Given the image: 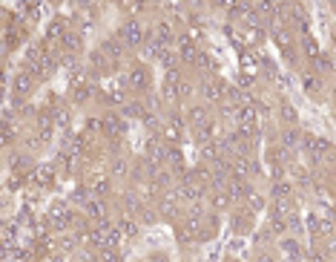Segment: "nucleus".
Returning <instances> with one entry per match:
<instances>
[{
    "instance_id": "nucleus-7",
    "label": "nucleus",
    "mask_w": 336,
    "mask_h": 262,
    "mask_svg": "<svg viewBox=\"0 0 336 262\" xmlns=\"http://www.w3.org/2000/svg\"><path fill=\"white\" fill-rule=\"evenodd\" d=\"M176 52L181 55L184 61H195V55H198V49H195V43L187 37V35H181L178 37V46H176Z\"/></svg>"
},
{
    "instance_id": "nucleus-44",
    "label": "nucleus",
    "mask_w": 336,
    "mask_h": 262,
    "mask_svg": "<svg viewBox=\"0 0 336 262\" xmlns=\"http://www.w3.org/2000/svg\"><path fill=\"white\" fill-rule=\"evenodd\" d=\"M319 228H322V233H334V222L325 219V222H319Z\"/></svg>"
},
{
    "instance_id": "nucleus-15",
    "label": "nucleus",
    "mask_w": 336,
    "mask_h": 262,
    "mask_svg": "<svg viewBox=\"0 0 336 262\" xmlns=\"http://www.w3.org/2000/svg\"><path fill=\"white\" fill-rule=\"evenodd\" d=\"M242 66H245L247 75H253V72H256V66H259V55H256V52H250V49H242Z\"/></svg>"
},
{
    "instance_id": "nucleus-19",
    "label": "nucleus",
    "mask_w": 336,
    "mask_h": 262,
    "mask_svg": "<svg viewBox=\"0 0 336 262\" xmlns=\"http://www.w3.org/2000/svg\"><path fill=\"white\" fill-rule=\"evenodd\" d=\"M153 37H158L164 46L173 40V29H170V23H155V29H153Z\"/></svg>"
},
{
    "instance_id": "nucleus-16",
    "label": "nucleus",
    "mask_w": 336,
    "mask_h": 262,
    "mask_svg": "<svg viewBox=\"0 0 336 262\" xmlns=\"http://www.w3.org/2000/svg\"><path fill=\"white\" fill-rule=\"evenodd\" d=\"M89 61H92V66H95V69H101V72H106V69H109V55H106L104 49H95V52L89 55Z\"/></svg>"
},
{
    "instance_id": "nucleus-23",
    "label": "nucleus",
    "mask_w": 336,
    "mask_h": 262,
    "mask_svg": "<svg viewBox=\"0 0 336 262\" xmlns=\"http://www.w3.org/2000/svg\"><path fill=\"white\" fill-rule=\"evenodd\" d=\"M46 55V49L40 46V43H32L29 49H26V58H29V64H40V58Z\"/></svg>"
},
{
    "instance_id": "nucleus-28",
    "label": "nucleus",
    "mask_w": 336,
    "mask_h": 262,
    "mask_svg": "<svg viewBox=\"0 0 336 262\" xmlns=\"http://www.w3.org/2000/svg\"><path fill=\"white\" fill-rule=\"evenodd\" d=\"M63 32H66V20H52V26H49L46 37H49V40H55V37H61Z\"/></svg>"
},
{
    "instance_id": "nucleus-43",
    "label": "nucleus",
    "mask_w": 336,
    "mask_h": 262,
    "mask_svg": "<svg viewBox=\"0 0 336 262\" xmlns=\"http://www.w3.org/2000/svg\"><path fill=\"white\" fill-rule=\"evenodd\" d=\"M170 179H173L170 173H158V179H155V182H158V187H167V185H170Z\"/></svg>"
},
{
    "instance_id": "nucleus-4",
    "label": "nucleus",
    "mask_w": 336,
    "mask_h": 262,
    "mask_svg": "<svg viewBox=\"0 0 336 262\" xmlns=\"http://www.w3.org/2000/svg\"><path fill=\"white\" fill-rule=\"evenodd\" d=\"M101 130L106 132L109 138H118V135H124L126 132V124L121 121V115H104V121H101Z\"/></svg>"
},
{
    "instance_id": "nucleus-32",
    "label": "nucleus",
    "mask_w": 336,
    "mask_h": 262,
    "mask_svg": "<svg viewBox=\"0 0 336 262\" xmlns=\"http://www.w3.org/2000/svg\"><path fill=\"white\" fill-rule=\"evenodd\" d=\"M124 115H126V118H141V115H144V107H141V104H126V107H124Z\"/></svg>"
},
{
    "instance_id": "nucleus-33",
    "label": "nucleus",
    "mask_w": 336,
    "mask_h": 262,
    "mask_svg": "<svg viewBox=\"0 0 336 262\" xmlns=\"http://www.w3.org/2000/svg\"><path fill=\"white\" fill-rule=\"evenodd\" d=\"M273 196L276 199H287L290 196V185H287V182H276L273 185Z\"/></svg>"
},
{
    "instance_id": "nucleus-27",
    "label": "nucleus",
    "mask_w": 336,
    "mask_h": 262,
    "mask_svg": "<svg viewBox=\"0 0 336 262\" xmlns=\"http://www.w3.org/2000/svg\"><path fill=\"white\" fill-rule=\"evenodd\" d=\"M282 147H284V150L299 147V132H296V130H287L284 135H282Z\"/></svg>"
},
{
    "instance_id": "nucleus-18",
    "label": "nucleus",
    "mask_w": 336,
    "mask_h": 262,
    "mask_svg": "<svg viewBox=\"0 0 336 262\" xmlns=\"http://www.w3.org/2000/svg\"><path fill=\"white\" fill-rule=\"evenodd\" d=\"M164 150H167V147H164L158 138H153V141L147 144V156H150L153 162H164Z\"/></svg>"
},
{
    "instance_id": "nucleus-10",
    "label": "nucleus",
    "mask_w": 336,
    "mask_h": 262,
    "mask_svg": "<svg viewBox=\"0 0 336 262\" xmlns=\"http://www.w3.org/2000/svg\"><path fill=\"white\" fill-rule=\"evenodd\" d=\"M273 40L282 52H290V43H293V40H290V32H287L284 26H279V23L273 26Z\"/></svg>"
},
{
    "instance_id": "nucleus-38",
    "label": "nucleus",
    "mask_w": 336,
    "mask_h": 262,
    "mask_svg": "<svg viewBox=\"0 0 336 262\" xmlns=\"http://www.w3.org/2000/svg\"><path fill=\"white\" fill-rule=\"evenodd\" d=\"M121 233L135 236V233H138V225H135V222H129V219H124V222H121Z\"/></svg>"
},
{
    "instance_id": "nucleus-9",
    "label": "nucleus",
    "mask_w": 336,
    "mask_h": 262,
    "mask_svg": "<svg viewBox=\"0 0 336 262\" xmlns=\"http://www.w3.org/2000/svg\"><path fill=\"white\" fill-rule=\"evenodd\" d=\"M256 18H259V20H273L276 18V0H259V3H256Z\"/></svg>"
},
{
    "instance_id": "nucleus-24",
    "label": "nucleus",
    "mask_w": 336,
    "mask_h": 262,
    "mask_svg": "<svg viewBox=\"0 0 336 262\" xmlns=\"http://www.w3.org/2000/svg\"><path fill=\"white\" fill-rule=\"evenodd\" d=\"M198 147H201V156H204V159L218 162V147L213 144V138H210V141H204V144H198Z\"/></svg>"
},
{
    "instance_id": "nucleus-5",
    "label": "nucleus",
    "mask_w": 336,
    "mask_h": 262,
    "mask_svg": "<svg viewBox=\"0 0 336 262\" xmlns=\"http://www.w3.org/2000/svg\"><path fill=\"white\" fill-rule=\"evenodd\" d=\"M32 87H35V78H32V72H18V75H15V81H12L15 98H23V95H29Z\"/></svg>"
},
{
    "instance_id": "nucleus-29",
    "label": "nucleus",
    "mask_w": 336,
    "mask_h": 262,
    "mask_svg": "<svg viewBox=\"0 0 336 262\" xmlns=\"http://www.w3.org/2000/svg\"><path fill=\"white\" fill-rule=\"evenodd\" d=\"M164 159H167V164H173V167H178L181 170V150H164Z\"/></svg>"
},
{
    "instance_id": "nucleus-40",
    "label": "nucleus",
    "mask_w": 336,
    "mask_h": 262,
    "mask_svg": "<svg viewBox=\"0 0 336 262\" xmlns=\"http://www.w3.org/2000/svg\"><path fill=\"white\" fill-rule=\"evenodd\" d=\"M161 210H164L167 216H170V213H176V199H173V196H167L164 202H161Z\"/></svg>"
},
{
    "instance_id": "nucleus-45",
    "label": "nucleus",
    "mask_w": 336,
    "mask_h": 262,
    "mask_svg": "<svg viewBox=\"0 0 336 262\" xmlns=\"http://www.w3.org/2000/svg\"><path fill=\"white\" fill-rule=\"evenodd\" d=\"M87 130H89V132H101V121H95V118L87 121Z\"/></svg>"
},
{
    "instance_id": "nucleus-21",
    "label": "nucleus",
    "mask_w": 336,
    "mask_h": 262,
    "mask_svg": "<svg viewBox=\"0 0 336 262\" xmlns=\"http://www.w3.org/2000/svg\"><path fill=\"white\" fill-rule=\"evenodd\" d=\"M302 46H305V55L310 58V61L319 55V43H316V40H313V37H310L307 32H305V37H302Z\"/></svg>"
},
{
    "instance_id": "nucleus-36",
    "label": "nucleus",
    "mask_w": 336,
    "mask_h": 262,
    "mask_svg": "<svg viewBox=\"0 0 336 262\" xmlns=\"http://www.w3.org/2000/svg\"><path fill=\"white\" fill-rule=\"evenodd\" d=\"M247 173H250V164L247 162H236L233 164V176H236V179H245Z\"/></svg>"
},
{
    "instance_id": "nucleus-3",
    "label": "nucleus",
    "mask_w": 336,
    "mask_h": 262,
    "mask_svg": "<svg viewBox=\"0 0 336 262\" xmlns=\"http://www.w3.org/2000/svg\"><path fill=\"white\" fill-rule=\"evenodd\" d=\"M49 222L55 225L58 230L69 228V222H72V213H69V207L63 205V202H55L52 207H49Z\"/></svg>"
},
{
    "instance_id": "nucleus-20",
    "label": "nucleus",
    "mask_w": 336,
    "mask_h": 262,
    "mask_svg": "<svg viewBox=\"0 0 336 262\" xmlns=\"http://www.w3.org/2000/svg\"><path fill=\"white\" fill-rule=\"evenodd\" d=\"M121 46H124L121 40H118V37H112V40H104V46H101V49H104L109 58H118V55H121Z\"/></svg>"
},
{
    "instance_id": "nucleus-25",
    "label": "nucleus",
    "mask_w": 336,
    "mask_h": 262,
    "mask_svg": "<svg viewBox=\"0 0 336 262\" xmlns=\"http://www.w3.org/2000/svg\"><path fill=\"white\" fill-rule=\"evenodd\" d=\"M282 251H284L287 257H293V260L302 257V248H299V242H293V239H284V242H282Z\"/></svg>"
},
{
    "instance_id": "nucleus-8",
    "label": "nucleus",
    "mask_w": 336,
    "mask_h": 262,
    "mask_svg": "<svg viewBox=\"0 0 336 262\" xmlns=\"http://www.w3.org/2000/svg\"><path fill=\"white\" fill-rule=\"evenodd\" d=\"M236 118H239V127H242V132H250L253 127H256V112H253L250 107H242V110L236 112Z\"/></svg>"
},
{
    "instance_id": "nucleus-13",
    "label": "nucleus",
    "mask_w": 336,
    "mask_h": 262,
    "mask_svg": "<svg viewBox=\"0 0 336 262\" xmlns=\"http://www.w3.org/2000/svg\"><path fill=\"white\" fill-rule=\"evenodd\" d=\"M109 187H112V185H109V179H106V176H92L89 190L95 193V196H106V193H109Z\"/></svg>"
},
{
    "instance_id": "nucleus-30",
    "label": "nucleus",
    "mask_w": 336,
    "mask_h": 262,
    "mask_svg": "<svg viewBox=\"0 0 336 262\" xmlns=\"http://www.w3.org/2000/svg\"><path fill=\"white\" fill-rule=\"evenodd\" d=\"M193 64H198V66H201V69H215V61H213V58H210V55H207V52H198Z\"/></svg>"
},
{
    "instance_id": "nucleus-17",
    "label": "nucleus",
    "mask_w": 336,
    "mask_h": 262,
    "mask_svg": "<svg viewBox=\"0 0 336 262\" xmlns=\"http://www.w3.org/2000/svg\"><path fill=\"white\" fill-rule=\"evenodd\" d=\"M84 207H87V216H89V219H104V213H106L101 199H92V202H87Z\"/></svg>"
},
{
    "instance_id": "nucleus-42",
    "label": "nucleus",
    "mask_w": 336,
    "mask_h": 262,
    "mask_svg": "<svg viewBox=\"0 0 336 262\" xmlns=\"http://www.w3.org/2000/svg\"><path fill=\"white\" fill-rule=\"evenodd\" d=\"M282 118H284V121H296V110L284 107V110H282Z\"/></svg>"
},
{
    "instance_id": "nucleus-41",
    "label": "nucleus",
    "mask_w": 336,
    "mask_h": 262,
    "mask_svg": "<svg viewBox=\"0 0 336 262\" xmlns=\"http://www.w3.org/2000/svg\"><path fill=\"white\" fill-rule=\"evenodd\" d=\"M305 90L310 93V95H313V93L319 90V81H313V78H305Z\"/></svg>"
},
{
    "instance_id": "nucleus-26",
    "label": "nucleus",
    "mask_w": 336,
    "mask_h": 262,
    "mask_svg": "<svg viewBox=\"0 0 336 262\" xmlns=\"http://www.w3.org/2000/svg\"><path fill=\"white\" fill-rule=\"evenodd\" d=\"M313 64H316V69H319V72H331V69H334V61H331V55H322V52L313 58Z\"/></svg>"
},
{
    "instance_id": "nucleus-34",
    "label": "nucleus",
    "mask_w": 336,
    "mask_h": 262,
    "mask_svg": "<svg viewBox=\"0 0 336 262\" xmlns=\"http://www.w3.org/2000/svg\"><path fill=\"white\" fill-rule=\"evenodd\" d=\"M193 124H195V130H198V127H204V124H207V112L195 107V110H193Z\"/></svg>"
},
{
    "instance_id": "nucleus-1",
    "label": "nucleus",
    "mask_w": 336,
    "mask_h": 262,
    "mask_svg": "<svg viewBox=\"0 0 336 262\" xmlns=\"http://www.w3.org/2000/svg\"><path fill=\"white\" fill-rule=\"evenodd\" d=\"M118 40H121L124 46H141V40H144L141 23H135V20H126V23L121 26V32H118Z\"/></svg>"
},
{
    "instance_id": "nucleus-6",
    "label": "nucleus",
    "mask_w": 336,
    "mask_h": 262,
    "mask_svg": "<svg viewBox=\"0 0 336 262\" xmlns=\"http://www.w3.org/2000/svg\"><path fill=\"white\" fill-rule=\"evenodd\" d=\"M126 84L132 87V93H141V90H147V87H150V72H147L144 66H135V69L129 72Z\"/></svg>"
},
{
    "instance_id": "nucleus-14",
    "label": "nucleus",
    "mask_w": 336,
    "mask_h": 262,
    "mask_svg": "<svg viewBox=\"0 0 336 262\" xmlns=\"http://www.w3.org/2000/svg\"><path fill=\"white\" fill-rule=\"evenodd\" d=\"M61 46L66 52H78L81 49V35L78 32H63L61 35Z\"/></svg>"
},
{
    "instance_id": "nucleus-22",
    "label": "nucleus",
    "mask_w": 336,
    "mask_h": 262,
    "mask_svg": "<svg viewBox=\"0 0 336 262\" xmlns=\"http://www.w3.org/2000/svg\"><path fill=\"white\" fill-rule=\"evenodd\" d=\"M267 159L273 164H282V167H284V164H287V150H284V147H273V150H267Z\"/></svg>"
},
{
    "instance_id": "nucleus-11",
    "label": "nucleus",
    "mask_w": 336,
    "mask_h": 262,
    "mask_svg": "<svg viewBox=\"0 0 336 262\" xmlns=\"http://www.w3.org/2000/svg\"><path fill=\"white\" fill-rule=\"evenodd\" d=\"M35 182H37V185H43V187H46V185H52V182H55V167H52V164L37 167V170H35Z\"/></svg>"
},
{
    "instance_id": "nucleus-2",
    "label": "nucleus",
    "mask_w": 336,
    "mask_h": 262,
    "mask_svg": "<svg viewBox=\"0 0 336 262\" xmlns=\"http://www.w3.org/2000/svg\"><path fill=\"white\" fill-rule=\"evenodd\" d=\"M302 138V144H305V150L319 162L322 156H328L331 153V141H325V138H319V135H299Z\"/></svg>"
},
{
    "instance_id": "nucleus-35",
    "label": "nucleus",
    "mask_w": 336,
    "mask_h": 262,
    "mask_svg": "<svg viewBox=\"0 0 336 262\" xmlns=\"http://www.w3.org/2000/svg\"><path fill=\"white\" fill-rule=\"evenodd\" d=\"M52 115H55V118H52V124H55V127H66V124H69V112H63V110H55Z\"/></svg>"
},
{
    "instance_id": "nucleus-31",
    "label": "nucleus",
    "mask_w": 336,
    "mask_h": 262,
    "mask_svg": "<svg viewBox=\"0 0 336 262\" xmlns=\"http://www.w3.org/2000/svg\"><path fill=\"white\" fill-rule=\"evenodd\" d=\"M109 173L112 176H126V162L124 159H112L109 162Z\"/></svg>"
},
{
    "instance_id": "nucleus-12",
    "label": "nucleus",
    "mask_w": 336,
    "mask_h": 262,
    "mask_svg": "<svg viewBox=\"0 0 336 262\" xmlns=\"http://www.w3.org/2000/svg\"><path fill=\"white\" fill-rule=\"evenodd\" d=\"M201 93H204V95H207L210 101H215V98H221V93H224V84L210 78V81H204V84H201Z\"/></svg>"
},
{
    "instance_id": "nucleus-37",
    "label": "nucleus",
    "mask_w": 336,
    "mask_h": 262,
    "mask_svg": "<svg viewBox=\"0 0 336 262\" xmlns=\"http://www.w3.org/2000/svg\"><path fill=\"white\" fill-rule=\"evenodd\" d=\"M213 207H215V210H221V207H227V196L221 193V187H215V193H213Z\"/></svg>"
},
{
    "instance_id": "nucleus-39",
    "label": "nucleus",
    "mask_w": 336,
    "mask_h": 262,
    "mask_svg": "<svg viewBox=\"0 0 336 262\" xmlns=\"http://www.w3.org/2000/svg\"><path fill=\"white\" fill-rule=\"evenodd\" d=\"M247 196H250V207H253V210H262V207H265V199L259 196V193H253V190H250Z\"/></svg>"
}]
</instances>
